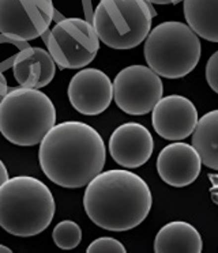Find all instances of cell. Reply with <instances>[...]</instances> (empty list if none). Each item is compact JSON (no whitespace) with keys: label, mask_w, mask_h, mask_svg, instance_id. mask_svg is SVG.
<instances>
[{"label":"cell","mask_w":218,"mask_h":253,"mask_svg":"<svg viewBox=\"0 0 218 253\" xmlns=\"http://www.w3.org/2000/svg\"><path fill=\"white\" fill-rule=\"evenodd\" d=\"M107 147L103 136L86 123L64 121L49 131L40 143L38 162L48 180L76 189L103 171Z\"/></svg>","instance_id":"1"},{"label":"cell","mask_w":218,"mask_h":253,"mask_svg":"<svg viewBox=\"0 0 218 253\" xmlns=\"http://www.w3.org/2000/svg\"><path fill=\"white\" fill-rule=\"evenodd\" d=\"M152 204L147 182L125 168L101 171L83 193V209L89 219L109 231H127L139 226Z\"/></svg>","instance_id":"2"},{"label":"cell","mask_w":218,"mask_h":253,"mask_svg":"<svg viewBox=\"0 0 218 253\" xmlns=\"http://www.w3.org/2000/svg\"><path fill=\"white\" fill-rule=\"evenodd\" d=\"M56 212L51 189L32 176L11 177L0 187V227L15 237L47 230Z\"/></svg>","instance_id":"3"},{"label":"cell","mask_w":218,"mask_h":253,"mask_svg":"<svg viewBox=\"0 0 218 253\" xmlns=\"http://www.w3.org/2000/svg\"><path fill=\"white\" fill-rule=\"evenodd\" d=\"M54 126L56 108L38 88H11L0 102V133L15 146L32 147L41 143Z\"/></svg>","instance_id":"4"},{"label":"cell","mask_w":218,"mask_h":253,"mask_svg":"<svg viewBox=\"0 0 218 253\" xmlns=\"http://www.w3.org/2000/svg\"><path fill=\"white\" fill-rule=\"evenodd\" d=\"M199 39L188 23L177 21L160 23L145 41L143 55L147 66L166 79L187 77L201 60Z\"/></svg>","instance_id":"5"},{"label":"cell","mask_w":218,"mask_h":253,"mask_svg":"<svg viewBox=\"0 0 218 253\" xmlns=\"http://www.w3.org/2000/svg\"><path fill=\"white\" fill-rule=\"evenodd\" d=\"M153 14L146 0H100L93 26L100 41L116 50H130L152 32Z\"/></svg>","instance_id":"6"},{"label":"cell","mask_w":218,"mask_h":253,"mask_svg":"<svg viewBox=\"0 0 218 253\" xmlns=\"http://www.w3.org/2000/svg\"><path fill=\"white\" fill-rule=\"evenodd\" d=\"M47 45L60 68L79 70L96 59L100 49V37L94 26L85 19L65 18L49 32Z\"/></svg>","instance_id":"7"},{"label":"cell","mask_w":218,"mask_h":253,"mask_svg":"<svg viewBox=\"0 0 218 253\" xmlns=\"http://www.w3.org/2000/svg\"><path fill=\"white\" fill-rule=\"evenodd\" d=\"M164 84L150 67L128 66L113 81V98L120 110L131 116L150 113L163 98Z\"/></svg>","instance_id":"8"},{"label":"cell","mask_w":218,"mask_h":253,"mask_svg":"<svg viewBox=\"0 0 218 253\" xmlns=\"http://www.w3.org/2000/svg\"><path fill=\"white\" fill-rule=\"evenodd\" d=\"M54 17L52 0H0V33L16 41L41 37Z\"/></svg>","instance_id":"9"},{"label":"cell","mask_w":218,"mask_h":253,"mask_svg":"<svg viewBox=\"0 0 218 253\" xmlns=\"http://www.w3.org/2000/svg\"><path fill=\"white\" fill-rule=\"evenodd\" d=\"M71 106L85 116H98L113 98V83L98 68H83L71 78L67 88Z\"/></svg>","instance_id":"10"},{"label":"cell","mask_w":218,"mask_h":253,"mask_svg":"<svg viewBox=\"0 0 218 253\" xmlns=\"http://www.w3.org/2000/svg\"><path fill=\"white\" fill-rule=\"evenodd\" d=\"M152 124L158 136L179 142L191 136L198 126V110L192 101L183 95H166L152 110Z\"/></svg>","instance_id":"11"},{"label":"cell","mask_w":218,"mask_h":253,"mask_svg":"<svg viewBox=\"0 0 218 253\" xmlns=\"http://www.w3.org/2000/svg\"><path fill=\"white\" fill-rule=\"evenodd\" d=\"M108 149L117 165L125 169H136L150 160L154 140L146 126L131 121L119 126L112 132Z\"/></svg>","instance_id":"12"},{"label":"cell","mask_w":218,"mask_h":253,"mask_svg":"<svg viewBox=\"0 0 218 253\" xmlns=\"http://www.w3.org/2000/svg\"><path fill=\"white\" fill-rule=\"evenodd\" d=\"M202 164L201 155L194 146L174 142L164 147L158 154V176L170 187H188L201 174Z\"/></svg>","instance_id":"13"},{"label":"cell","mask_w":218,"mask_h":253,"mask_svg":"<svg viewBox=\"0 0 218 253\" xmlns=\"http://www.w3.org/2000/svg\"><path fill=\"white\" fill-rule=\"evenodd\" d=\"M12 72L22 87L43 88L54 81L56 63L49 50L27 46L14 57Z\"/></svg>","instance_id":"14"},{"label":"cell","mask_w":218,"mask_h":253,"mask_svg":"<svg viewBox=\"0 0 218 253\" xmlns=\"http://www.w3.org/2000/svg\"><path fill=\"white\" fill-rule=\"evenodd\" d=\"M203 240L199 231L184 220H173L163 226L154 240L157 253H199Z\"/></svg>","instance_id":"15"},{"label":"cell","mask_w":218,"mask_h":253,"mask_svg":"<svg viewBox=\"0 0 218 253\" xmlns=\"http://www.w3.org/2000/svg\"><path fill=\"white\" fill-rule=\"evenodd\" d=\"M188 26L201 39L218 42V0H183Z\"/></svg>","instance_id":"16"},{"label":"cell","mask_w":218,"mask_h":253,"mask_svg":"<svg viewBox=\"0 0 218 253\" xmlns=\"http://www.w3.org/2000/svg\"><path fill=\"white\" fill-rule=\"evenodd\" d=\"M192 146L201 155L203 165L218 171V109L199 119L192 133Z\"/></svg>","instance_id":"17"},{"label":"cell","mask_w":218,"mask_h":253,"mask_svg":"<svg viewBox=\"0 0 218 253\" xmlns=\"http://www.w3.org/2000/svg\"><path fill=\"white\" fill-rule=\"evenodd\" d=\"M52 238H54V245L60 249H64V251L75 249L82 241L81 226L74 220H61L54 226Z\"/></svg>","instance_id":"18"},{"label":"cell","mask_w":218,"mask_h":253,"mask_svg":"<svg viewBox=\"0 0 218 253\" xmlns=\"http://www.w3.org/2000/svg\"><path fill=\"white\" fill-rule=\"evenodd\" d=\"M87 253H125L124 245L112 237H100L87 247Z\"/></svg>","instance_id":"19"},{"label":"cell","mask_w":218,"mask_h":253,"mask_svg":"<svg viewBox=\"0 0 218 253\" xmlns=\"http://www.w3.org/2000/svg\"><path fill=\"white\" fill-rule=\"evenodd\" d=\"M205 74H206L207 84L214 93L218 94V50L214 52L207 60Z\"/></svg>","instance_id":"20"},{"label":"cell","mask_w":218,"mask_h":253,"mask_svg":"<svg viewBox=\"0 0 218 253\" xmlns=\"http://www.w3.org/2000/svg\"><path fill=\"white\" fill-rule=\"evenodd\" d=\"M209 180L212 182L210 188V196L212 200L218 206V173H209Z\"/></svg>","instance_id":"21"},{"label":"cell","mask_w":218,"mask_h":253,"mask_svg":"<svg viewBox=\"0 0 218 253\" xmlns=\"http://www.w3.org/2000/svg\"><path fill=\"white\" fill-rule=\"evenodd\" d=\"M7 93H8V83H7L4 74L0 71V102L3 101Z\"/></svg>","instance_id":"22"},{"label":"cell","mask_w":218,"mask_h":253,"mask_svg":"<svg viewBox=\"0 0 218 253\" xmlns=\"http://www.w3.org/2000/svg\"><path fill=\"white\" fill-rule=\"evenodd\" d=\"M5 180H8V170L5 168L4 162L0 160V187L4 184Z\"/></svg>","instance_id":"23"},{"label":"cell","mask_w":218,"mask_h":253,"mask_svg":"<svg viewBox=\"0 0 218 253\" xmlns=\"http://www.w3.org/2000/svg\"><path fill=\"white\" fill-rule=\"evenodd\" d=\"M146 1L152 3V4H161V6H164V4H177L181 0H146Z\"/></svg>","instance_id":"24"},{"label":"cell","mask_w":218,"mask_h":253,"mask_svg":"<svg viewBox=\"0 0 218 253\" xmlns=\"http://www.w3.org/2000/svg\"><path fill=\"white\" fill-rule=\"evenodd\" d=\"M12 251H11L10 248L5 247V245H3V244H0V253H11Z\"/></svg>","instance_id":"25"}]
</instances>
